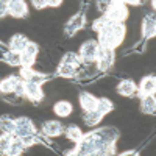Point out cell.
Instances as JSON below:
<instances>
[{"label": "cell", "mask_w": 156, "mask_h": 156, "mask_svg": "<svg viewBox=\"0 0 156 156\" xmlns=\"http://www.w3.org/2000/svg\"><path fill=\"white\" fill-rule=\"evenodd\" d=\"M28 45V39L23 34H14L9 41V48L11 51H16V53H22L25 50V47Z\"/></svg>", "instance_id": "cell-15"}, {"label": "cell", "mask_w": 156, "mask_h": 156, "mask_svg": "<svg viewBox=\"0 0 156 156\" xmlns=\"http://www.w3.org/2000/svg\"><path fill=\"white\" fill-rule=\"evenodd\" d=\"M78 100H80V106L87 112V111H94L98 105V98L94 97L92 94H87V92H81L80 97H78Z\"/></svg>", "instance_id": "cell-11"}, {"label": "cell", "mask_w": 156, "mask_h": 156, "mask_svg": "<svg viewBox=\"0 0 156 156\" xmlns=\"http://www.w3.org/2000/svg\"><path fill=\"white\" fill-rule=\"evenodd\" d=\"M66 136H67V139L72 140V142H80V140L83 139L81 129L78 128V126H75V125H70V126L66 129Z\"/></svg>", "instance_id": "cell-20"}, {"label": "cell", "mask_w": 156, "mask_h": 156, "mask_svg": "<svg viewBox=\"0 0 156 156\" xmlns=\"http://www.w3.org/2000/svg\"><path fill=\"white\" fill-rule=\"evenodd\" d=\"M34 125L31 123L30 119L27 117H20V119L14 120V134L17 137H25V136H34Z\"/></svg>", "instance_id": "cell-4"}, {"label": "cell", "mask_w": 156, "mask_h": 156, "mask_svg": "<svg viewBox=\"0 0 156 156\" xmlns=\"http://www.w3.org/2000/svg\"><path fill=\"white\" fill-rule=\"evenodd\" d=\"M126 16H128V9H126V3H123V2L109 3V6L106 8V12H105V17L114 23H122L126 19Z\"/></svg>", "instance_id": "cell-2"}, {"label": "cell", "mask_w": 156, "mask_h": 156, "mask_svg": "<svg viewBox=\"0 0 156 156\" xmlns=\"http://www.w3.org/2000/svg\"><path fill=\"white\" fill-rule=\"evenodd\" d=\"M142 34L145 39H150L154 36V19L153 17H145L142 20Z\"/></svg>", "instance_id": "cell-18"}, {"label": "cell", "mask_w": 156, "mask_h": 156, "mask_svg": "<svg viewBox=\"0 0 156 156\" xmlns=\"http://www.w3.org/2000/svg\"><path fill=\"white\" fill-rule=\"evenodd\" d=\"M67 156H78V153H76V150L73 148V150H72L70 153H67Z\"/></svg>", "instance_id": "cell-26"}, {"label": "cell", "mask_w": 156, "mask_h": 156, "mask_svg": "<svg viewBox=\"0 0 156 156\" xmlns=\"http://www.w3.org/2000/svg\"><path fill=\"white\" fill-rule=\"evenodd\" d=\"M53 111L58 117H69L73 111V106L70 105L69 101H58L56 105L53 106Z\"/></svg>", "instance_id": "cell-16"}, {"label": "cell", "mask_w": 156, "mask_h": 156, "mask_svg": "<svg viewBox=\"0 0 156 156\" xmlns=\"http://www.w3.org/2000/svg\"><path fill=\"white\" fill-rule=\"evenodd\" d=\"M3 59L9 64V66H22V58L20 53H16V51H6L3 55Z\"/></svg>", "instance_id": "cell-21"}, {"label": "cell", "mask_w": 156, "mask_h": 156, "mask_svg": "<svg viewBox=\"0 0 156 156\" xmlns=\"http://www.w3.org/2000/svg\"><path fill=\"white\" fill-rule=\"evenodd\" d=\"M125 27L122 23H114L108 22L103 30L98 33V45L108 50H114L115 47H119L125 37Z\"/></svg>", "instance_id": "cell-1"}, {"label": "cell", "mask_w": 156, "mask_h": 156, "mask_svg": "<svg viewBox=\"0 0 156 156\" xmlns=\"http://www.w3.org/2000/svg\"><path fill=\"white\" fill-rule=\"evenodd\" d=\"M42 133L48 137H56L62 133V123L56 120H50L42 125Z\"/></svg>", "instance_id": "cell-13"}, {"label": "cell", "mask_w": 156, "mask_h": 156, "mask_svg": "<svg viewBox=\"0 0 156 156\" xmlns=\"http://www.w3.org/2000/svg\"><path fill=\"white\" fill-rule=\"evenodd\" d=\"M120 156H139V153L137 151H126V153H123Z\"/></svg>", "instance_id": "cell-25"}, {"label": "cell", "mask_w": 156, "mask_h": 156, "mask_svg": "<svg viewBox=\"0 0 156 156\" xmlns=\"http://www.w3.org/2000/svg\"><path fill=\"white\" fill-rule=\"evenodd\" d=\"M137 90V86L133 80H123L119 83V86H117V94H120L123 97H131L136 94Z\"/></svg>", "instance_id": "cell-14"}, {"label": "cell", "mask_w": 156, "mask_h": 156, "mask_svg": "<svg viewBox=\"0 0 156 156\" xmlns=\"http://www.w3.org/2000/svg\"><path fill=\"white\" fill-rule=\"evenodd\" d=\"M101 119H103V115H101L97 109H94V111H87V112L84 114V122H86V125H89V126L97 125Z\"/></svg>", "instance_id": "cell-19"}, {"label": "cell", "mask_w": 156, "mask_h": 156, "mask_svg": "<svg viewBox=\"0 0 156 156\" xmlns=\"http://www.w3.org/2000/svg\"><path fill=\"white\" fill-rule=\"evenodd\" d=\"M95 109H97L101 115H105V114H108L109 111H112V103H111L108 98H100Z\"/></svg>", "instance_id": "cell-24"}, {"label": "cell", "mask_w": 156, "mask_h": 156, "mask_svg": "<svg viewBox=\"0 0 156 156\" xmlns=\"http://www.w3.org/2000/svg\"><path fill=\"white\" fill-rule=\"evenodd\" d=\"M156 89V83H154V76H145L144 80L140 81V84L137 86V92L140 97L145 95H153Z\"/></svg>", "instance_id": "cell-10"}, {"label": "cell", "mask_w": 156, "mask_h": 156, "mask_svg": "<svg viewBox=\"0 0 156 156\" xmlns=\"http://www.w3.org/2000/svg\"><path fill=\"white\" fill-rule=\"evenodd\" d=\"M98 42L97 41H87L81 45L80 48V59L90 64V62H94L97 59V55H98Z\"/></svg>", "instance_id": "cell-3"}, {"label": "cell", "mask_w": 156, "mask_h": 156, "mask_svg": "<svg viewBox=\"0 0 156 156\" xmlns=\"http://www.w3.org/2000/svg\"><path fill=\"white\" fill-rule=\"evenodd\" d=\"M6 12L9 16L16 17V19H22L28 14V6L25 2H19V0H16V2H8L6 3Z\"/></svg>", "instance_id": "cell-8"}, {"label": "cell", "mask_w": 156, "mask_h": 156, "mask_svg": "<svg viewBox=\"0 0 156 156\" xmlns=\"http://www.w3.org/2000/svg\"><path fill=\"white\" fill-rule=\"evenodd\" d=\"M154 97L153 95H145V97H140V111L144 114H153L154 112Z\"/></svg>", "instance_id": "cell-17"}, {"label": "cell", "mask_w": 156, "mask_h": 156, "mask_svg": "<svg viewBox=\"0 0 156 156\" xmlns=\"http://www.w3.org/2000/svg\"><path fill=\"white\" fill-rule=\"evenodd\" d=\"M19 83H20V78L16 76V75L5 78V80L0 81V92H2V94H12L16 90Z\"/></svg>", "instance_id": "cell-12"}, {"label": "cell", "mask_w": 156, "mask_h": 156, "mask_svg": "<svg viewBox=\"0 0 156 156\" xmlns=\"http://www.w3.org/2000/svg\"><path fill=\"white\" fill-rule=\"evenodd\" d=\"M0 129L3 131V134H14V120L12 119H0Z\"/></svg>", "instance_id": "cell-22"}, {"label": "cell", "mask_w": 156, "mask_h": 156, "mask_svg": "<svg viewBox=\"0 0 156 156\" xmlns=\"http://www.w3.org/2000/svg\"><path fill=\"white\" fill-rule=\"evenodd\" d=\"M8 156H20V154H8Z\"/></svg>", "instance_id": "cell-27"}, {"label": "cell", "mask_w": 156, "mask_h": 156, "mask_svg": "<svg viewBox=\"0 0 156 156\" xmlns=\"http://www.w3.org/2000/svg\"><path fill=\"white\" fill-rule=\"evenodd\" d=\"M86 25V17H84V12H78L75 14L64 27V31H66L67 36H73L75 33H78L81 28H84Z\"/></svg>", "instance_id": "cell-6"}, {"label": "cell", "mask_w": 156, "mask_h": 156, "mask_svg": "<svg viewBox=\"0 0 156 156\" xmlns=\"http://www.w3.org/2000/svg\"><path fill=\"white\" fill-rule=\"evenodd\" d=\"M97 67L98 70H108L112 67L114 64V50H108V48H98V55H97Z\"/></svg>", "instance_id": "cell-5"}, {"label": "cell", "mask_w": 156, "mask_h": 156, "mask_svg": "<svg viewBox=\"0 0 156 156\" xmlns=\"http://www.w3.org/2000/svg\"><path fill=\"white\" fill-rule=\"evenodd\" d=\"M12 139L14 137H12L11 134H2L0 136V154H8Z\"/></svg>", "instance_id": "cell-23"}, {"label": "cell", "mask_w": 156, "mask_h": 156, "mask_svg": "<svg viewBox=\"0 0 156 156\" xmlns=\"http://www.w3.org/2000/svg\"><path fill=\"white\" fill-rule=\"evenodd\" d=\"M25 95H27L31 101H41L44 94H42V89H41V84H36V83H31V81H25Z\"/></svg>", "instance_id": "cell-9"}, {"label": "cell", "mask_w": 156, "mask_h": 156, "mask_svg": "<svg viewBox=\"0 0 156 156\" xmlns=\"http://www.w3.org/2000/svg\"><path fill=\"white\" fill-rule=\"evenodd\" d=\"M37 44L34 42H28V45L25 47V50L20 53V58H22V67H31L33 62L36 61V56H37Z\"/></svg>", "instance_id": "cell-7"}]
</instances>
